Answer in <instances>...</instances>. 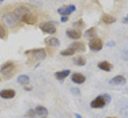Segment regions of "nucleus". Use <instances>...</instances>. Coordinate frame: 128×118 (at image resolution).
<instances>
[{
    "label": "nucleus",
    "instance_id": "f257e3e1",
    "mask_svg": "<svg viewBox=\"0 0 128 118\" xmlns=\"http://www.w3.org/2000/svg\"><path fill=\"white\" fill-rule=\"evenodd\" d=\"M25 54L34 60H44L46 57V50L45 49H32V50H26Z\"/></svg>",
    "mask_w": 128,
    "mask_h": 118
},
{
    "label": "nucleus",
    "instance_id": "f03ea898",
    "mask_svg": "<svg viewBox=\"0 0 128 118\" xmlns=\"http://www.w3.org/2000/svg\"><path fill=\"white\" fill-rule=\"evenodd\" d=\"M108 102H109V95H100L91 102L90 106L93 109H101V107H104V106L108 103Z\"/></svg>",
    "mask_w": 128,
    "mask_h": 118
},
{
    "label": "nucleus",
    "instance_id": "7ed1b4c3",
    "mask_svg": "<svg viewBox=\"0 0 128 118\" xmlns=\"http://www.w3.org/2000/svg\"><path fill=\"white\" fill-rule=\"evenodd\" d=\"M40 29H41V31L44 33H48V34H54L56 33V27L52 22H44L40 25Z\"/></svg>",
    "mask_w": 128,
    "mask_h": 118
},
{
    "label": "nucleus",
    "instance_id": "20e7f679",
    "mask_svg": "<svg viewBox=\"0 0 128 118\" xmlns=\"http://www.w3.org/2000/svg\"><path fill=\"white\" fill-rule=\"evenodd\" d=\"M89 46H90V49L93 50V52H98V50L102 49L104 44H102V41L100 38H93V39H90Z\"/></svg>",
    "mask_w": 128,
    "mask_h": 118
},
{
    "label": "nucleus",
    "instance_id": "39448f33",
    "mask_svg": "<svg viewBox=\"0 0 128 118\" xmlns=\"http://www.w3.org/2000/svg\"><path fill=\"white\" fill-rule=\"evenodd\" d=\"M14 68H15V62H12V61H7L6 64L2 65V68H0V72H2V73H4V75H8V73H11V72L14 71Z\"/></svg>",
    "mask_w": 128,
    "mask_h": 118
},
{
    "label": "nucleus",
    "instance_id": "423d86ee",
    "mask_svg": "<svg viewBox=\"0 0 128 118\" xmlns=\"http://www.w3.org/2000/svg\"><path fill=\"white\" fill-rule=\"evenodd\" d=\"M75 11V5H66V7H60L59 10H57V12H59L62 16H68L70 14H72Z\"/></svg>",
    "mask_w": 128,
    "mask_h": 118
},
{
    "label": "nucleus",
    "instance_id": "0eeeda50",
    "mask_svg": "<svg viewBox=\"0 0 128 118\" xmlns=\"http://www.w3.org/2000/svg\"><path fill=\"white\" fill-rule=\"evenodd\" d=\"M20 20H23L25 23H27V25H34L37 20H36V16L34 15H32L30 12H27V14H25L22 18H20Z\"/></svg>",
    "mask_w": 128,
    "mask_h": 118
},
{
    "label": "nucleus",
    "instance_id": "6e6552de",
    "mask_svg": "<svg viewBox=\"0 0 128 118\" xmlns=\"http://www.w3.org/2000/svg\"><path fill=\"white\" fill-rule=\"evenodd\" d=\"M67 37L71 38V39H79L82 37V33L79 31V30L71 29V30H67Z\"/></svg>",
    "mask_w": 128,
    "mask_h": 118
},
{
    "label": "nucleus",
    "instance_id": "1a4fd4ad",
    "mask_svg": "<svg viewBox=\"0 0 128 118\" xmlns=\"http://www.w3.org/2000/svg\"><path fill=\"white\" fill-rule=\"evenodd\" d=\"M0 96L3 99H12L15 96V91L14 90H2L0 91Z\"/></svg>",
    "mask_w": 128,
    "mask_h": 118
},
{
    "label": "nucleus",
    "instance_id": "9d476101",
    "mask_svg": "<svg viewBox=\"0 0 128 118\" xmlns=\"http://www.w3.org/2000/svg\"><path fill=\"white\" fill-rule=\"evenodd\" d=\"M72 81H74L75 84H82V83H84V80H86V77H84V75H82V73H72Z\"/></svg>",
    "mask_w": 128,
    "mask_h": 118
},
{
    "label": "nucleus",
    "instance_id": "9b49d317",
    "mask_svg": "<svg viewBox=\"0 0 128 118\" xmlns=\"http://www.w3.org/2000/svg\"><path fill=\"white\" fill-rule=\"evenodd\" d=\"M45 44H46V46L54 48V46H59L60 41H59L57 38H54V37H50V38H46V39H45Z\"/></svg>",
    "mask_w": 128,
    "mask_h": 118
},
{
    "label": "nucleus",
    "instance_id": "f8f14e48",
    "mask_svg": "<svg viewBox=\"0 0 128 118\" xmlns=\"http://www.w3.org/2000/svg\"><path fill=\"white\" fill-rule=\"evenodd\" d=\"M68 75H71V72H70V69H66V71H59L54 73V76H56L57 80H63V79H66Z\"/></svg>",
    "mask_w": 128,
    "mask_h": 118
},
{
    "label": "nucleus",
    "instance_id": "ddd939ff",
    "mask_svg": "<svg viewBox=\"0 0 128 118\" xmlns=\"http://www.w3.org/2000/svg\"><path fill=\"white\" fill-rule=\"evenodd\" d=\"M70 48H71L74 52H83L84 50V45L82 44V42H74Z\"/></svg>",
    "mask_w": 128,
    "mask_h": 118
},
{
    "label": "nucleus",
    "instance_id": "4468645a",
    "mask_svg": "<svg viewBox=\"0 0 128 118\" xmlns=\"http://www.w3.org/2000/svg\"><path fill=\"white\" fill-rule=\"evenodd\" d=\"M34 111H36V116H41V117H45V116L48 114L46 107H42V106H38V107H36Z\"/></svg>",
    "mask_w": 128,
    "mask_h": 118
},
{
    "label": "nucleus",
    "instance_id": "2eb2a0df",
    "mask_svg": "<svg viewBox=\"0 0 128 118\" xmlns=\"http://www.w3.org/2000/svg\"><path fill=\"white\" fill-rule=\"evenodd\" d=\"M98 68L100 69H102V71H106V72H109L112 69V64H109L108 61H101L98 64Z\"/></svg>",
    "mask_w": 128,
    "mask_h": 118
},
{
    "label": "nucleus",
    "instance_id": "dca6fc26",
    "mask_svg": "<svg viewBox=\"0 0 128 118\" xmlns=\"http://www.w3.org/2000/svg\"><path fill=\"white\" fill-rule=\"evenodd\" d=\"M101 20H102L104 23H106V25H109V23H113L116 19H114V16H112V15H108V14H105V15H102Z\"/></svg>",
    "mask_w": 128,
    "mask_h": 118
},
{
    "label": "nucleus",
    "instance_id": "f3484780",
    "mask_svg": "<svg viewBox=\"0 0 128 118\" xmlns=\"http://www.w3.org/2000/svg\"><path fill=\"white\" fill-rule=\"evenodd\" d=\"M124 83H126V77L121 76V75H120V76L113 77V79L110 80V84H124Z\"/></svg>",
    "mask_w": 128,
    "mask_h": 118
},
{
    "label": "nucleus",
    "instance_id": "a211bd4d",
    "mask_svg": "<svg viewBox=\"0 0 128 118\" xmlns=\"http://www.w3.org/2000/svg\"><path fill=\"white\" fill-rule=\"evenodd\" d=\"M18 83L22 84V86H27V84H29V76H26V75H20V76L18 77Z\"/></svg>",
    "mask_w": 128,
    "mask_h": 118
},
{
    "label": "nucleus",
    "instance_id": "6ab92c4d",
    "mask_svg": "<svg viewBox=\"0 0 128 118\" xmlns=\"http://www.w3.org/2000/svg\"><path fill=\"white\" fill-rule=\"evenodd\" d=\"M74 64L75 65H79V66H83L84 64H86V60H84V57H75L74 59Z\"/></svg>",
    "mask_w": 128,
    "mask_h": 118
},
{
    "label": "nucleus",
    "instance_id": "aec40b11",
    "mask_svg": "<svg viewBox=\"0 0 128 118\" xmlns=\"http://www.w3.org/2000/svg\"><path fill=\"white\" fill-rule=\"evenodd\" d=\"M96 34H97V30H96V27H91V29H89L86 31V37L87 38H93V37H96Z\"/></svg>",
    "mask_w": 128,
    "mask_h": 118
},
{
    "label": "nucleus",
    "instance_id": "412c9836",
    "mask_svg": "<svg viewBox=\"0 0 128 118\" xmlns=\"http://www.w3.org/2000/svg\"><path fill=\"white\" fill-rule=\"evenodd\" d=\"M7 34H8V33H7V29H6L3 25H0V38H2V39H6V38H7Z\"/></svg>",
    "mask_w": 128,
    "mask_h": 118
},
{
    "label": "nucleus",
    "instance_id": "4be33fe9",
    "mask_svg": "<svg viewBox=\"0 0 128 118\" xmlns=\"http://www.w3.org/2000/svg\"><path fill=\"white\" fill-rule=\"evenodd\" d=\"M74 53H75V52L71 49V48H68V49H64V50H62V52H60V54H62V56H64V57H66V56H72Z\"/></svg>",
    "mask_w": 128,
    "mask_h": 118
},
{
    "label": "nucleus",
    "instance_id": "5701e85b",
    "mask_svg": "<svg viewBox=\"0 0 128 118\" xmlns=\"http://www.w3.org/2000/svg\"><path fill=\"white\" fill-rule=\"evenodd\" d=\"M26 116H27V117H30V118H34V117H36V111H34V110H29Z\"/></svg>",
    "mask_w": 128,
    "mask_h": 118
},
{
    "label": "nucleus",
    "instance_id": "b1692460",
    "mask_svg": "<svg viewBox=\"0 0 128 118\" xmlns=\"http://www.w3.org/2000/svg\"><path fill=\"white\" fill-rule=\"evenodd\" d=\"M74 26H75V27H83V22H82V20H79V22H75Z\"/></svg>",
    "mask_w": 128,
    "mask_h": 118
},
{
    "label": "nucleus",
    "instance_id": "393cba45",
    "mask_svg": "<svg viewBox=\"0 0 128 118\" xmlns=\"http://www.w3.org/2000/svg\"><path fill=\"white\" fill-rule=\"evenodd\" d=\"M68 20V16H62V22H67Z\"/></svg>",
    "mask_w": 128,
    "mask_h": 118
},
{
    "label": "nucleus",
    "instance_id": "a878e982",
    "mask_svg": "<svg viewBox=\"0 0 128 118\" xmlns=\"http://www.w3.org/2000/svg\"><path fill=\"white\" fill-rule=\"evenodd\" d=\"M123 22H124V23H128V15H127V18H126V19L123 20Z\"/></svg>",
    "mask_w": 128,
    "mask_h": 118
},
{
    "label": "nucleus",
    "instance_id": "bb28decb",
    "mask_svg": "<svg viewBox=\"0 0 128 118\" xmlns=\"http://www.w3.org/2000/svg\"><path fill=\"white\" fill-rule=\"evenodd\" d=\"M75 118H82V117L79 116V114H75Z\"/></svg>",
    "mask_w": 128,
    "mask_h": 118
},
{
    "label": "nucleus",
    "instance_id": "cd10ccee",
    "mask_svg": "<svg viewBox=\"0 0 128 118\" xmlns=\"http://www.w3.org/2000/svg\"><path fill=\"white\" fill-rule=\"evenodd\" d=\"M3 1H4V0H0V3H3Z\"/></svg>",
    "mask_w": 128,
    "mask_h": 118
},
{
    "label": "nucleus",
    "instance_id": "c85d7f7f",
    "mask_svg": "<svg viewBox=\"0 0 128 118\" xmlns=\"http://www.w3.org/2000/svg\"><path fill=\"white\" fill-rule=\"evenodd\" d=\"M108 118H114V117H108Z\"/></svg>",
    "mask_w": 128,
    "mask_h": 118
},
{
    "label": "nucleus",
    "instance_id": "c756f323",
    "mask_svg": "<svg viewBox=\"0 0 128 118\" xmlns=\"http://www.w3.org/2000/svg\"><path fill=\"white\" fill-rule=\"evenodd\" d=\"M44 118H46V116H45V117H44Z\"/></svg>",
    "mask_w": 128,
    "mask_h": 118
}]
</instances>
